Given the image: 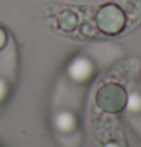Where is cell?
Segmentation results:
<instances>
[{
    "mask_svg": "<svg viewBox=\"0 0 141 147\" xmlns=\"http://www.w3.org/2000/svg\"><path fill=\"white\" fill-rule=\"evenodd\" d=\"M126 92L118 84H105L96 92V103L103 112L117 114L126 106Z\"/></svg>",
    "mask_w": 141,
    "mask_h": 147,
    "instance_id": "obj_1",
    "label": "cell"
},
{
    "mask_svg": "<svg viewBox=\"0 0 141 147\" xmlns=\"http://www.w3.org/2000/svg\"><path fill=\"white\" fill-rule=\"evenodd\" d=\"M96 26L103 34L115 35L124 26V12L115 3H106L97 9Z\"/></svg>",
    "mask_w": 141,
    "mask_h": 147,
    "instance_id": "obj_2",
    "label": "cell"
},
{
    "mask_svg": "<svg viewBox=\"0 0 141 147\" xmlns=\"http://www.w3.org/2000/svg\"><path fill=\"white\" fill-rule=\"evenodd\" d=\"M120 8L129 17L132 28L141 21V0H120Z\"/></svg>",
    "mask_w": 141,
    "mask_h": 147,
    "instance_id": "obj_3",
    "label": "cell"
},
{
    "mask_svg": "<svg viewBox=\"0 0 141 147\" xmlns=\"http://www.w3.org/2000/svg\"><path fill=\"white\" fill-rule=\"evenodd\" d=\"M56 24L59 26V29L64 32H70L78 28V15L73 11L65 9L64 12H59V17L56 18Z\"/></svg>",
    "mask_w": 141,
    "mask_h": 147,
    "instance_id": "obj_4",
    "label": "cell"
},
{
    "mask_svg": "<svg viewBox=\"0 0 141 147\" xmlns=\"http://www.w3.org/2000/svg\"><path fill=\"white\" fill-rule=\"evenodd\" d=\"M5 41H6V34H5L3 28L0 26V47H2V46L5 44Z\"/></svg>",
    "mask_w": 141,
    "mask_h": 147,
    "instance_id": "obj_5",
    "label": "cell"
}]
</instances>
